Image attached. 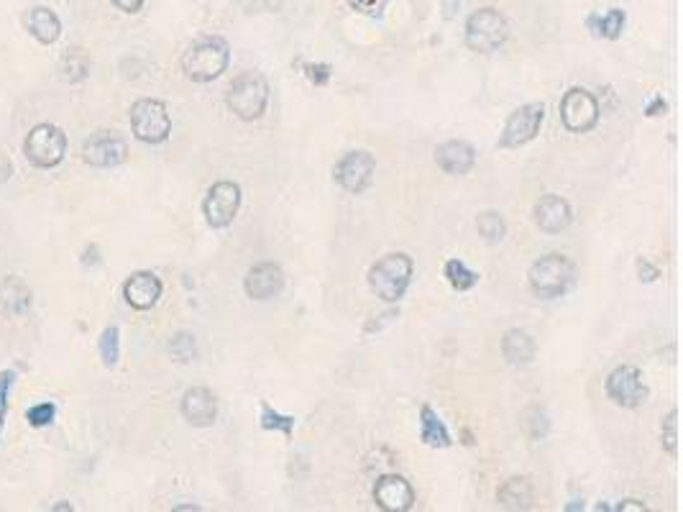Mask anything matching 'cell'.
Segmentation results:
<instances>
[{
    "instance_id": "1",
    "label": "cell",
    "mask_w": 683,
    "mask_h": 512,
    "mask_svg": "<svg viewBox=\"0 0 683 512\" xmlns=\"http://www.w3.org/2000/svg\"><path fill=\"white\" fill-rule=\"evenodd\" d=\"M228 59H231V49L218 36H208V39L195 41L185 54H182V72L190 77L192 82H213L226 72Z\"/></svg>"
},
{
    "instance_id": "2",
    "label": "cell",
    "mask_w": 683,
    "mask_h": 512,
    "mask_svg": "<svg viewBox=\"0 0 683 512\" xmlns=\"http://www.w3.org/2000/svg\"><path fill=\"white\" fill-rule=\"evenodd\" d=\"M412 280V259L407 254H387L369 269V287L384 303H400Z\"/></svg>"
},
{
    "instance_id": "3",
    "label": "cell",
    "mask_w": 683,
    "mask_h": 512,
    "mask_svg": "<svg viewBox=\"0 0 683 512\" xmlns=\"http://www.w3.org/2000/svg\"><path fill=\"white\" fill-rule=\"evenodd\" d=\"M510 39V24L497 8H479L466 18V47L471 52H497Z\"/></svg>"
},
{
    "instance_id": "4",
    "label": "cell",
    "mask_w": 683,
    "mask_h": 512,
    "mask_svg": "<svg viewBox=\"0 0 683 512\" xmlns=\"http://www.w3.org/2000/svg\"><path fill=\"white\" fill-rule=\"evenodd\" d=\"M527 280H530L535 295L545 297V300L561 297L568 287L574 285V264L561 254H548L530 267Z\"/></svg>"
},
{
    "instance_id": "5",
    "label": "cell",
    "mask_w": 683,
    "mask_h": 512,
    "mask_svg": "<svg viewBox=\"0 0 683 512\" xmlns=\"http://www.w3.org/2000/svg\"><path fill=\"white\" fill-rule=\"evenodd\" d=\"M269 103V85L259 75H241L228 88L226 105L241 121H256L264 116Z\"/></svg>"
},
{
    "instance_id": "6",
    "label": "cell",
    "mask_w": 683,
    "mask_h": 512,
    "mask_svg": "<svg viewBox=\"0 0 683 512\" xmlns=\"http://www.w3.org/2000/svg\"><path fill=\"white\" fill-rule=\"evenodd\" d=\"M131 131L144 144H162L172 131V118L162 100L141 98L131 105Z\"/></svg>"
},
{
    "instance_id": "7",
    "label": "cell",
    "mask_w": 683,
    "mask_h": 512,
    "mask_svg": "<svg viewBox=\"0 0 683 512\" xmlns=\"http://www.w3.org/2000/svg\"><path fill=\"white\" fill-rule=\"evenodd\" d=\"M67 152V136L62 134V128L52 126V123H39L29 131L24 141V154L34 167L52 169L57 167Z\"/></svg>"
},
{
    "instance_id": "8",
    "label": "cell",
    "mask_w": 683,
    "mask_h": 512,
    "mask_svg": "<svg viewBox=\"0 0 683 512\" xmlns=\"http://www.w3.org/2000/svg\"><path fill=\"white\" fill-rule=\"evenodd\" d=\"M561 121L571 134H586L599 123L597 98L584 88H571L561 100Z\"/></svg>"
},
{
    "instance_id": "9",
    "label": "cell",
    "mask_w": 683,
    "mask_h": 512,
    "mask_svg": "<svg viewBox=\"0 0 683 512\" xmlns=\"http://www.w3.org/2000/svg\"><path fill=\"white\" fill-rule=\"evenodd\" d=\"M607 395L620 408H640L648 400V387L643 382V372L637 367H630V364L617 367L607 377Z\"/></svg>"
},
{
    "instance_id": "10",
    "label": "cell",
    "mask_w": 683,
    "mask_h": 512,
    "mask_svg": "<svg viewBox=\"0 0 683 512\" xmlns=\"http://www.w3.org/2000/svg\"><path fill=\"white\" fill-rule=\"evenodd\" d=\"M238 208H241V187L236 182H215L208 190V198L203 203V213L208 226L226 228L231 226L236 218Z\"/></svg>"
},
{
    "instance_id": "11",
    "label": "cell",
    "mask_w": 683,
    "mask_h": 512,
    "mask_svg": "<svg viewBox=\"0 0 683 512\" xmlns=\"http://www.w3.org/2000/svg\"><path fill=\"white\" fill-rule=\"evenodd\" d=\"M545 118L543 103H527L517 108L510 116V121L504 123V131L499 136V146L502 149H517V146L533 141L540 131V123Z\"/></svg>"
},
{
    "instance_id": "12",
    "label": "cell",
    "mask_w": 683,
    "mask_h": 512,
    "mask_svg": "<svg viewBox=\"0 0 683 512\" xmlns=\"http://www.w3.org/2000/svg\"><path fill=\"white\" fill-rule=\"evenodd\" d=\"M128 157V146L126 141L121 139L113 131H98L90 139L85 141L82 146V159H85L90 167L98 169H108V167H118V164L126 162Z\"/></svg>"
},
{
    "instance_id": "13",
    "label": "cell",
    "mask_w": 683,
    "mask_h": 512,
    "mask_svg": "<svg viewBox=\"0 0 683 512\" xmlns=\"http://www.w3.org/2000/svg\"><path fill=\"white\" fill-rule=\"evenodd\" d=\"M374 169H377V162H374L369 152H351L336 164L333 177H336V182L343 190L359 195L374 180Z\"/></svg>"
},
{
    "instance_id": "14",
    "label": "cell",
    "mask_w": 683,
    "mask_h": 512,
    "mask_svg": "<svg viewBox=\"0 0 683 512\" xmlns=\"http://www.w3.org/2000/svg\"><path fill=\"white\" fill-rule=\"evenodd\" d=\"M374 502L384 512H407L415 505V489L405 477L397 474H384L374 484Z\"/></svg>"
},
{
    "instance_id": "15",
    "label": "cell",
    "mask_w": 683,
    "mask_h": 512,
    "mask_svg": "<svg viewBox=\"0 0 683 512\" xmlns=\"http://www.w3.org/2000/svg\"><path fill=\"white\" fill-rule=\"evenodd\" d=\"M123 297L136 310L154 308L162 297V280L151 272H134L123 285Z\"/></svg>"
},
{
    "instance_id": "16",
    "label": "cell",
    "mask_w": 683,
    "mask_h": 512,
    "mask_svg": "<svg viewBox=\"0 0 683 512\" xmlns=\"http://www.w3.org/2000/svg\"><path fill=\"white\" fill-rule=\"evenodd\" d=\"M182 415L190 425L195 428H208V425L215 423L218 418V402H215L213 392L205 390V387H192V390L185 392L180 405Z\"/></svg>"
},
{
    "instance_id": "17",
    "label": "cell",
    "mask_w": 683,
    "mask_h": 512,
    "mask_svg": "<svg viewBox=\"0 0 683 512\" xmlns=\"http://www.w3.org/2000/svg\"><path fill=\"white\" fill-rule=\"evenodd\" d=\"M284 287V272L279 264L264 262L256 264L246 274V295L254 297V300H269V297H277Z\"/></svg>"
},
{
    "instance_id": "18",
    "label": "cell",
    "mask_w": 683,
    "mask_h": 512,
    "mask_svg": "<svg viewBox=\"0 0 683 512\" xmlns=\"http://www.w3.org/2000/svg\"><path fill=\"white\" fill-rule=\"evenodd\" d=\"M571 221H574L571 205L558 195H545L535 205V223H538L540 231L561 233L571 226Z\"/></svg>"
},
{
    "instance_id": "19",
    "label": "cell",
    "mask_w": 683,
    "mask_h": 512,
    "mask_svg": "<svg viewBox=\"0 0 683 512\" xmlns=\"http://www.w3.org/2000/svg\"><path fill=\"white\" fill-rule=\"evenodd\" d=\"M435 162L446 175H466L476 164V152L466 141H446L435 149Z\"/></svg>"
},
{
    "instance_id": "20",
    "label": "cell",
    "mask_w": 683,
    "mask_h": 512,
    "mask_svg": "<svg viewBox=\"0 0 683 512\" xmlns=\"http://www.w3.org/2000/svg\"><path fill=\"white\" fill-rule=\"evenodd\" d=\"M24 24L26 29L31 31V36H34L36 41H41V44H54V41L59 39V34H62V21H59L57 13H54L52 8H31V11L26 13Z\"/></svg>"
},
{
    "instance_id": "21",
    "label": "cell",
    "mask_w": 683,
    "mask_h": 512,
    "mask_svg": "<svg viewBox=\"0 0 683 512\" xmlns=\"http://www.w3.org/2000/svg\"><path fill=\"white\" fill-rule=\"evenodd\" d=\"M31 308V292L24 282L18 277H8L3 285H0V310L11 318L18 315H26Z\"/></svg>"
},
{
    "instance_id": "22",
    "label": "cell",
    "mask_w": 683,
    "mask_h": 512,
    "mask_svg": "<svg viewBox=\"0 0 683 512\" xmlns=\"http://www.w3.org/2000/svg\"><path fill=\"white\" fill-rule=\"evenodd\" d=\"M499 507L504 510H530L533 507V484L525 477H512L499 487Z\"/></svg>"
},
{
    "instance_id": "23",
    "label": "cell",
    "mask_w": 683,
    "mask_h": 512,
    "mask_svg": "<svg viewBox=\"0 0 683 512\" xmlns=\"http://www.w3.org/2000/svg\"><path fill=\"white\" fill-rule=\"evenodd\" d=\"M502 354L504 359L510 364H527L533 361L535 356V341L533 336L527 331H520V328H512V331L504 333L502 338Z\"/></svg>"
},
{
    "instance_id": "24",
    "label": "cell",
    "mask_w": 683,
    "mask_h": 512,
    "mask_svg": "<svg viewBox=\"0 0 683 512\" xmlns=\"http://www.w3.org/2000/svg\"><path fill=\"white\" fill-rule=\"evenodd\" d=\"M420 438H423L425 446L430 448L451 446V433H448L443 420L438 418V413H435L430 405H423V410H420Z\"/></svg>"
},
{
    "instance_id": "25",
    "label": "cell",
    "mask_w": 683,
    "mask_h": 512,
    "mask_svg": "<svg viewBox=\"0 0 683 512\" xmlns=\"http://www.w3.org/2000/svg\"><path fill=\"white\" fill-rule=\"evenodd\" d=\"M589 26L591 29H597V34L604 36V39H620L622 29H625V11L612 8L607 16H591Z\"/></svg>"
},
{
    "instance_id": "26",
    "label": "cell",
    "mask_w": 683,
    "mask_h": 512,
    "mask_svg": "<svg viewBox=\"0 0 683 512\" xmlns=\"http://www.w3.org/2000/svg\"><path fill=\"white\" fill-rule=\"evenodd\" d=\"M476 228H479L481 239L489 241V244H497V241H502L504 236H507V223H504V218L499 216V213H494V210L481 213V216L476 218Z\"/></svg>"
},
{
    "instance_id": "27",
    "label": "cell",
    "mask_w": 683,
    "mask_h": 512,
    "mask_svg": "<svg viewBox=\"0 0 683 512\" xmlns=\"http://www.w3.org/2000/svg\"><path fill=\"white\" fill-rule=\"evenodd\" d=\"M446 277H448V282H451L453 290H458V292L471 290V287H476V282H479V274L471 272L461 259H451V262H446Z\"/></svg>"
},
{
    "instance_id": "28",
    "label": "cell",
    "mask_w": 683,
    "mask_h": 512,
    "mask_svg": "<svg viewBox=\"0 0 683 512\" xmlns=\"http://www.w3.org/2000/svg\"><path fill=\"white\" fill-rule=\"evenodd\" d=\"M59 70H62V77L67 82H80L87 77L90 64H87V57L80 52V49H70V52L64 54Z\"/></svg>"
},
{
    "instance_id": "29",
    "label": "cell",
    "mask_w": 683,
    "mask_h": 512,
    "mask_svg": "<svg viewBox=\"0 0 683 512\" xmlns=\"http://www.w3.org/2000/svg\"><path fill=\"white\" fill-rule=\"evenodd\" d=\"M261 428H264V431H279L284 433V436H292V431H295V418H292V415L277 413V410H272L267 402H264V405H261Z\"/></svg>"
},
{
    "instance_id": "30",
    "label": "cell",
    "mask_w": 683,
    "mask_h": 512,
    "mask_svg": "<svg viewBox=\"0 0 683 512\" xmlns=\"http://www.w3.org/2000/svg\"><path fill=\"white\" fill-rule=\"evenodd\" d=\"M100 356H103L105 367H116L118 359H121V338H118V328L110 326L105 328L103 336H100Z\"/></svg>"
},
{
    "instance_id": "31",
    "label": "cell",
    "mask_w": 683,
    "mask_h": 512,
    "mask_svg": "<svg viewBox=\"0 0 683 512\" xmlns=\"http://www.w3.org/2000/svg\"><path fill=\"white\" fill-rule=\"evenodd\" d=\"M169 354L174 356V361H182V364L195 361L197 359L195 336H190V333H177V336L169 341Z\"/></svg>"
},
{
    "instance_id": "32",
    "label": "cell",
    "mask_w": 683,
    "mask_h": 512,
    "mask_svg": "<svg viewBox=\"0 0 683 512\" xmlns=\"http://www.w3.org/2000/svg\"><path fill=\"white\" fill-rule=\"evenodd\" d=\"M663 446L671 456L678 454V410H671L663 420Z\"/></svg>"
},
{
    "instance_id": "33",
    "label": "cell",
    "mask_w": 683,
    "mask_h": 512,
    "mask_svg": "<svg viewBox=\"0 0 683 512\" xmlns=\"http://www.w3.org/2000/svg\"><path fill=\"white\" fill-rule=\"evenodd\" d=\"M54 415H57V408H54L52 402H41V405H34V408L26 413V418H29V423L34 425V428H41V425L52 423Z\"/></svg>"
},
{
    "instance_id": "34",
    "label": "cell",
    "mask_w": 683,
    "mask_h": 512,
    "mask_svg": "<svg viewBox=\"0 0 683 512\" xmlns=\"http://www.w3.org/2000/svg\"><path fill=\"white\" fill-rule=\"evenodd\" d=\"M13 372H0V431H3V423H6L8 413V392L13 387Z\"/></svg>"
},
{
    "instance_id": "35",
    "label": "cell",
    "mask_w": 683,
    "mask_h": 512,
    "mask_svg": "<svg viewBox=\"0 0 683 512\" xmlns=\"http://www.w3.org/2000/svg\"><path fill=\"white\" fill-rule=\"evenodd\" d=\"M351 6L356 8V11L366 13V16H379V13L384 11V6H387L389 0H348Z\"/></svg>"
},
{
    "instance_id": "36",
    "label": "cell",
    "mask_w": 683,
    "mask_h": 512,
    "mask_svg": "<svg viewBox=\"0 0 683 512\" xmlns=\"http://www.w3.org/2000/svg\"><path fill=\"white\" fill-rule=\"evenodd\" d=\"M307 77L315 82V85H325L330 80V67L328 64H305Z\"/></svg>"
},
{
    "instance_id": "37",
    "label": "cell",
    "mask_w": 683,
    "mask_h": 512,
    "mask_svg": "<svg viewBox=\"0 0 683 512\" xmlns=\"http://www.w3.org/2000/svg\"><path fill=\"white\" fill-rule=\"evenodd\" d=\"M637 274H640V280L643 282H655L660 277L658 267H653L648 259H637Z\"/></svg>"
},
{
    "instance_id": "38",
    "label": "cell",
    "mask_w": 683,
    "mask_h": 512,
    "mask_svg": "<svg viewBox=\"0 0 683 512\" xmlns=\"http://www.w3.org/2000/svg\"><path fill=\"white\" fill-rule=\"evenodd\" d=\"M110 3L123 13H139L144 8V0H110Z\"/></svg>"
},
{
    "instance_id": "39",
    "label": "cell",
    "mask_w": 683,
    "mask_h": 512,
    "mask_svg": "<svg viewBox=\"0 0 683 512\" xmlns=\"http://www.w3.org/2000/svg\"><path fill=\"white\" fill-rule=\"evenodd\" d=\"M11 175H13L11 159H8L6 154H0V185H3V182H8V177Z\"/></svg>"
},
{
    "instance_id": "40",
    "label": "cell",
    "mask_w": 683,
    "mask_h": 512,
    "mask_svg": "<svg viewBox=\"0 0 683 512\" xmlns=\"http://www.w3.org/2000/svg\"><path fill=\"white\" fill-rule=\"evenodd\" d=\"M617 510H622V512H627V510H637V512H645L648 507L643 505V502H637V500H625V502H620V507Z\"/></svg>"
},
{
    "instance_id": "41",
    "label": "cell",
    "mask_w": 683,
    "mask_h": 512,
    "mask_svg": "<svg viewBox=\"0 0 683 512\" xmlns=\"http://www.w3.org/2000/svg\"><path fill=\"white\" fill-rule=\"evenodd\" d=\"M458 6H461V0H443V11H446V18L456 16Z\"/></svg>"
},
{
    "instance_id": "42",
    "label": "cell",
    "mask_w": 683,
    "mask_h": 512,
    "mask_svg": "<svg viewBox=\"0 0 683 512\" xmlns=\"http://www.w3.org/2000/svg\"><path fill=\"white\" fill-rule=\"evenodd\" d=\"M658 111H666V100L655 98V103L648 108V116H658Z\"/></svg>"
},
{
    "instance_id": "43",
    "label": "cell",
    "mask_w": 683,
    "mask_h": 512,
    "mask_svg": "<svg viewBox=\"0 0 683 512\" xmlns=\"http://www.w3.org/2000/svg\"><path fill=\"white\" fill-rule=\"evenodd\" d=\"M54 510H57V512H59V510H64V512H70V510H72V507H70V505H57V507H54Z\"/></svg>"
}]
</instances>
